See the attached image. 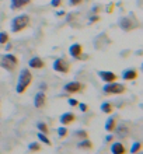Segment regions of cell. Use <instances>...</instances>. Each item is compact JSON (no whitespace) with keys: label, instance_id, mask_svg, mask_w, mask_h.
<instances>
[{"label":"cell","instance_id":"20","mask_svg":"<svg viewBox=\"0 0 143 154\" xmlns=\"http://www.w3.org/2000/svg\"><path fill=\"white\" fill-rule=\"evenodd\" d=\"M37 128L39 129V132H41V133H44V134H48L49 133L48 125H46V123H44V122H38V123H37Z\"/></svg>","mask_w":143,"mask_h":154},{"label":"cell","instance_id":"1","mask_svg":"<svg viewBox=\"0 0 143 154\" xmlns=\"http://www.w3.org/2000/svg\"><path fill=\"white\" fill-rule=\"evenodd\" d=\"M33 80H34L33 73L28 69L21 70V73L18 74V80H17V85H16L17 94H24L27 91V88L30 87V84L33 83Z\"/></svg>","mask_w":143,"mask_h":154},{"label":"cell","instance_id":"33","mask_svg":"<svg viewBox=\"0 0 143 154\" xmlns=\"http://www.w3.org/2000/svg\"><path fill=\"white\" fill-rule=\"evenodd\" d=\"M112 11H114V4H110L107 7V13H112Z\"/></svg>","mask_w":143,"mask_h":154},{"label":"cell","instance_id":"25","mask_svg":"<svg viewBox=\"0 0 143 154\" xmlns=\"http://www.w3.org/2000/svg\"><path fill=\"white\" fill-rule=\"evenodd\" d=\"M8 41H10V37H8V34L6 32V31H2V32H0V44L4 45V44H7Z\"/></svg>","mask_w":143,"mask_h":154},{"label":"cell","instance_id":"7","mask_svg":"<svg viewBox=\"0 0 143 154\" xmlns=\"http://www.w3.org/2000/svg\"><path fill=\"white\" fill-rule=\"evenodd\" d=\"M69 53H70V56L73 57V59H77V60H80V59H83V46L80 44L70 45Z\"/></svg>","mask_w":143,"mask_h":154},{"label":"cell","instance_id":"24","mask_svg":"<svg viewBox=\"0 0 143 154\" xmlns=\"http://www.w3.org/2000/svg\"><path fill=\"white\" fill-rule=\"evenodd\" d=\"M74 136H77L80 140H83V139H87V137H89V133H87L86 130L80 129V130H76V132H74Z\"/></svg>","mask_w":143,"mask_h":154},{"label":"cell","instance_id":"23","mask_svg":"<svg viewBox=\"0 0 143 154\" xmlns=\"http://www.w3.org/2000/svg\"><path fill=\"white\" fill-rule=\"evenodd\" d=\"M38 139H39L42 143H45L46 146H52V142L48 139V136H46V134H44V133H41V132H39V133H38Z\"/></svg>","mask_w":143,"mask_h":154},{"label":"cell","instance_id":"30","mask_svg":"<svg viewBox=\"0 0 143 154\" xmlns=\"http://www.w3.org/2000/svg\"><path fill=\"white\" fill-rule=\"evenodd\" d=\"M67 102H69L70 106H77L79 105V101H77V100H74V98H69V100H67Z\"/></svg>","mask_w":143,"mask_h":154},{"label":"cell","instance_id":"2","mask_svg":"<svg viewBox=\"0 0 143 154\" xmlns=\"http://www.w3.org/2000/svg\"><path fill=\"white\" fill-rule=\"evenodd\" d=\"M30 24H31V18H30L28 14H21V16H17L11 20V31L13 32H21L24 31L25 28H28Z\"/></svg>","mask_w":143,"mask_h":154},{"label":"cell","instance_id":"4","mask_svg":"<svg viewBox=\"0 0 143 154\" xmlns=\"http://www.w3.org/2000/svg\"><path fill=\"white\" fill-rule=\"evenodd\" d=\"M104 93L105 94H115V95H119V94H123L126 91V87L121 83H117V81H112V83H105L104 85Z\"/></svg>","mask_w":143,"mask_h":154},{"label":"cell","instance_id":"29","mask_svg":"<svg viewBox=\"0 0 143 154\" xmlns=\"http://www.w3.org/2000/svg\"><path fill=\"white\" fill-rule=\"evenodd\" d=\"M97 21H100V16L94 14V16H91V18L89 20V24H94V23H97Z\"/></svg>","mask_w":143,"mask_h":154},{"label":"cell","instance_id":"11","mask_svg":"<svg viewBox=\"0 0 143 154\" xmlns=\"http://www.w3.org/2000/svg\"><path fill=\"white\" fill-rule=\"evenodd\" d=\"M28 66L31 69H42V67H45V62L42 60L39 56H34L30 59Z\"/></svg>","mask_w":143,"mask_h":154},{"label":"cell","instance_id":"28","mask_svg":"<svg viewBox=\"0 0 143 154\" xmlns=\"http://www.w3.org/2000/svg\"><path fill=\"white\" fill-rule=\"evenodd\" d=\"M51 6H52V7H61L62 6V0H51Z\"/></svg>","mask_w":143,"mask_h":154},{"label":"cell","instance_id":"9","mask_svg":"<svg viewBox=\"0 0 143 154\" xmlns=\"http://www.w3.org/2000/svg\"><path fill=\"white\" fill-rule=\"evenodd\" d=\"M46 105V95L45 93H37V95L34 97V106L37 108V109H41L44 106Z\"/></svg>","mask_w":143,"mask_h":154},{"label":"cell","instance_id":"13","mask_svg":"<svg viewBox=\"0 0 143 154\" xmlns=\"http://www.w3.org/2000/svg\"><path fill=\"white\" fill-rule=\"evenodd\" d=\"M138 76H139L138 70H135V69H126L122 73V80L132 81V80H135V79H138Z\"/></svg>","mask_w":143,"mask_h":154},{"label":"cell","instance_id":"15","mask_svg":"<svg viewBox=\"0 0 143 154\" xmlns=\"http://www.w3.org/2000/svg\"><path fill=\"white\" fill-rule=\"evenodd\" d=\"M31 3V0H11V10H20Z\"/></svg>","mask_w":143,"mask_h":154},{"label":"cell","instance_id":"27","mask_svg":"<svg viewBox=\"0 0 143 154\" xmlns=\"http://www.w3.org/2000/svg\"><path fill=\"white\" fill-rule=\"evenodd\" d=\"M79 108H80V111H82V112H87V111H89V105H87V104H83V102H79Z\"/></svg>","mask_w":143,"mask_h":154},{"label":"cell","instance_id":"17","mask_svg":"<svg viewBox=\"0 0 143 154\" xmlns=\"http://www.w3.org/2000/svg\"><path fill=\"white\" fill-rule=\"evenodd\" d=\"M114 132H117V136L118 137H126L128 134H129V129H128V126H125V125H121V126H118V128H115V130Z\"/></svg>","mask_w":143,"mask_h":154},{"label":"cell","instance_id":"6","mask_svg":"<svg viewBox=\"0 0 143 154\" xmlns=\"http://www.w3.org/2000/svg\"><path fill=\"white\" fill-rule=\"evenodd\" d=\"M63 88H65L66 93H69V94H77V93H80V91H83L84 85H83L82 83H79V81H70Z\"/></svg>","mask_w":143,"mask_h":154},{"label":"cell","instance_id":"34","mask_svg":"<svg viewBox=\"0 0 143 154\" xmlns=\"http://www.w3.org/2000/svg\"><path fill=\"white\" fill-rule=\"evenodd\" d=\"M10 49H11V44H6V51H10Z\"/></svg>","mask_w":143,"mask_h":154},{"label":"cell","instance_id":"31","mask_svg":"<svg viewBox=\"0 0 143 154\" xmlns=\"http://www.w3.org/2000/svg\"><path fill=\"white\" fill-rule=\"evenodd\" d=\"M83 0H69V4L70 6H79V4H82Z\"/></svg>","mask_w":143,"mask_h":154},{"label":"cell","instance_id":"35","mask_svg":"<svg viewBox=\"0 0 143 154\" xmlns=\"http://www.w3.org/2000/svg\"><path fill=\"white\" fill-rule=\"evenodd\" d=\"M136 154H139V153H136Z\"/></svg>","mask_w":143,"mask_h":154},{"label":"cell","instance_id":"21","mask_svg":"<svg viewBox=\"0 0 143 154\" xmlns=\"http://www.w3.org/2000/svg\"><path fill=\"white\" fill-rule=\"evenodd\" d=\"M41 144L37 142H34V143H30L28 144V150L30 151H34V153H38V151H41Z\"/></svg>","mask_w":143,"mask_h":154},{"label":"cell","instance_id":"12","mask_svg":"<svg viewBox=\"0 0 143 154\" xmlns=\"http://www.w3.org/2000/svg\"><path fill=\"white\" fill-rule=\"evenodd\" d=\"M111 153L112 154H126V147L123 146L121 142H115L111 144Z\"/></svg>","mask_w":143,"mask_h":154},{"label":"cell","instance_id":"19","mask_svg":"<svg viewBox=\"0 0 143 154\" xmlns=\"http://www.w3.org/2000/svg\"><path fill=\"white\" fill-rule=\"evenodd\" d=\"M101 111L104 112V114H112V111H114V105L111 104V102L105 101V102H102L101 104Z\"/></svg>","mask_w":143,"mask_h":154},{"label":"cell","instance_id":"3","mask_svg":"<svg viewBox=\"0 0 143 154\" xmlns=\"http://www.w3.org/2000/svg\"><path fill=\"white\" fill-rule=\"evenodd\" d=\"M0 66L4 67L6 70H13L16 69L17 66H18V57L11 55V53H7V55H2L0 56Z\"/></svg>","mask_w":143,"mask_h":154},{"label":"cell","instance_id":"14","mask_svg":"<svg viewBox=\"0 0 143 154\" xmlns=\"http://www.w3.org/2000/svg\"><path fill=\"white\" fill-rule=\"evenodd\" d=\"M119 27H121L123 31H132V29L135 28V23H133L131 18L125 17V18H122V20L119 21Z\"/></svg>","mask_w":143,"mask_h":154},{"label":"cell","instance_id":"16","mask_svg":"<svg viewBox=\"0 0 143 154\" xmlns=\"http://www.w3.org/2000/svg\"><path fill=\"white\" fill-rule=\"evenodd\" d=\"M115 128H117V118L112 116V118H108L105 122V130L108 132V133H111V132H114Z\"/></svg>","mask_w":143,"mask_h":154},{"label":"cell","instance_id":"18","mask_svg":"<svg viewBox=\"0 0 143 154\" xmlns=\"http://www.w3.org/2000/svg\"><path fill=\"white\" fill-rule=\"evenodd\" d=\"M77 147L79 149H83V150H90V149H93V143L89 140V137L87 139H83V140H80V142L77 143Z\"/></svg>","mask_w":143,"mask_h":154},{"label":"cell","instance_id":"8","mask_svg":"<svg viewBox=\"0 0 143 154\" xmlns=\"http://www.w3.org/2000/svg\"><path fill=\"white\" fill-rule=\"evenodd\" d=\"M98 77L101 79L104 83H112V81H117L118 76L112 72H108V70H100L98 72Z\"/></svg>","mask_w":143,"mask_h":154},{"label":"cell","instance_id":"22","mask_svg":"<svg viewBox=\"0 0 143 154\" xmlns=\"http://www.w3.org/2000/svg\"><path fill=\"white\" fill-rule=\"evenodd\" d=\"M140 150H142V143H140V142H135L133 144H132V147H131V153L132 154L139 153Z\"/></svg>","mask_w":143,"mask_h":154},{"label":"cell","instance_id":"5","mask_svg":"<svg viewBox=\"0 0 143 154\" xmlns=\"http://www.w3.org/2000/svg\"><path fill=\"white\" fill-rule=\"evenodd\" d=\"M53 70L55 72H58V73H67L70 70V66L69 63L65 60V59H55V62H53Z\"/></svg>","mask_w":143,"mask_h":154},{"label":"cell","instance_id":"26","mask_svg":"<svg viewBox=\"0 0 143 154\" xmlns=\"http://www.w3.org/2000/svg\"><path fill=\"white\" fill-rule=\"evenodd\" d=\"M67 133H69V130L66 129V126H61V128L58 129V136H59L61 139L66 137V136H67Z\"/></svg>","mask_w":143,"mask_h":154},{"label":"cell","instance_id":"10","mask_svg":"<svg viewBox=\"0 0 143 154\" xmlns=\"http://www.w3.org/2000/svg\"><path fill=\"white\" fill-rule=\"evenodd\" d=\"M61 123L63 126H67V125H70V123H73L74 121H76V115L73 114V112H65V114H62V116H61Z\"/></svg>","mask_w":143,"mask_h":154},{"label":"cell","instance_id":"32","mask_svg":"<svg viewBox=\"0 0 143 154\" xmlns=\"http://www.w3.org/2000/svg\"><path fill=\"white\" fill-rule=\"evenodd\" d=\"M112 140H114V136H112V134H108V136L105 137V142L107 143H111Z\"/></svg>","mask_w":143,"mask_h":154}]
</instances>
